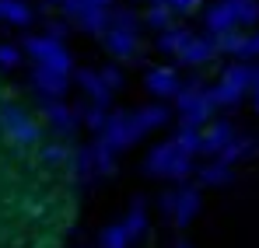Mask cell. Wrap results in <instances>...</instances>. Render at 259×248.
<instances>
[{
	"label": "cell",
	"instance_id": "6da1fadb",
	"mask_svg": "<svg viewBox=\"0 0 259 248\" xmlns=\"http://www.w3.org/2000/svg\"><path fill=\"white\" fill-rule=\"evenodd\" d=\"M252 74L256 70H245V67H235L228 77H224V84L217 87V102H238V91L245 87V84H252Z\"/></svg>",
	"mask_w": 259,
	"mask_h": 248
},
{
	"label": "cell",
	"instance_id": "7a4b0ae2",
	"mask_svg": "<svg viewBox=\"0 0 259 248\" xmlns=\"http://www.w3.org/2000/svg\"><path fill=\"white\" fill-rule=\"evenodd\" d=\"M228 7L235 11V21H242V25L259 21V0H228Z\"/></svg>",
	"mask_w": 259,
	"mask_h": 248
},
{
	"label": "cell",
	"instance_id": "3957f363",
	"mask_svg": "<svg viewBox=\"0 0 259 248\" xmlns=\"http://www.w3.org/2000/svg\"><path fill=\"white\" fill-rule=\"evenodd\" d=\"M207 21H210V28H214V32H228V28L235 25V11H231L228 4H221V7L210 11V18H207Z\"/></svg>",
	"mask_w": 259,
	"mask_h": 248
},
{
	"label": "cell",
	"instance_id": "277c9868",
	"mask_svg": "<svg viewBox=\"0 0 259 248\" xmlns=\"http://www.w3.org/2000/svg\"><path fill=\"white\" fill-rule=\"evenodd\" d=\"M228 143H231V126H228V123L214 126V129H210V136L203 140V147H207V151H224Z\"/></svg>",
	"mask_w": 259,
	"mask_h": 248
},
{
	"label": "cell",
	"instance_id": "5b68a950",
	"mask_svg": "<svg viewBox=\"0 0 259 248\" xmlns=\"http://www.w3.org/2000/svg\"><path fill=\"white\" fill-rule=\"evenodd\" d=\"M147 84H151V91H158V94H172V91H175V77L168 74V70L151 74V77H147Z\"/></svg>",
	"mask_w": 259,
	"mask_h": 248
},
{
	"label": "cell",
	"instance_id": "8992f818",
	"mask_svg": "<svg viewBox=\"0 0 259 248\" xmlns=\"http://www.w3.org/2000/svg\"><path fill=\"white\" fill-rule=\"evenodd\" d=\"M210 53H214V45H210V42H189V45H186V53H182V56H186V60H189V63H196V60H207V56H210Z\"/></svg>",
	"mask_w": 259,
	"mask_h": 248
},
{
	"label": "cell",
	"instance_id": "52a82bcc",
	"mask_svg": "<svg viewBox=\"0 0 259 248\" xmlns=\"http://www.w3.org/2000/svg\"><path fill=\"white\" fill-rule=\"evenodd\" d=\"M0 14L11 18V21H25V18H28V11H25L18 0H0Z\"/></svg>",
	"mask_w": 259,
	"mask_h": 248
},
{
	"label": "cell",
	"instance_id": "ba28073f",
	"mask_svg": "<svg viewBox=\"0 0 259 248\" xmlns=\"http://www.w3.org/2000/svg\"><path fill=\"white\" fill-rule=\"evenodd\" d=\"M203 178H207L210 185H221V182H228V178H231V171H228L224 165H217V168H207V171H203Z\"/></svg>",
	"mask_w": 259,
	"mask_h": 248
},
{
	"label": "cell",
	"instance_id": "9c48e42d",
	"mask_svg": "<svg viewBox=\"0 0 259 248\" xmlns=\"http://www.w3.org/2000/svg\"><path fill=\"white\" fill-rule=\"evenodd\" d=\"M109 45H112L116 53H130V49H133V42H130V35H126V32H112Z\"/></svg>",
	"mask_w": 259,
	"mask_h": 248
},
{
	"label": "cell",
	"instance_id": "30bf717a",
	"mask_svg": "<svg viewBox=\"0 0 259 248\" xmlns=\"http://www.w3.org/2000/svg\"><path fill=\"white\" fill-rule=\"evenodd\" d=\"M161 45H165V49H179V45H186V32H172V35H165Z\"/></svg>",
	"mask_w": 259,
	"mask_h": 248
},
{
	"label": "cell",
	"instance_id": "8fae6325",
	"mask_svg": "<svg viewBox=\"0 0 259 248\" xmlns=\"http://www.w3.org/2000/svg\"><path fill=\"white\" fill-rule=\"evenodd\" d=\"M256 109H259V87H256Z\"/></svg>",
	"mask_w": 259,
	"mask_h": 248
}]
</instances>
